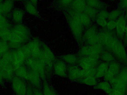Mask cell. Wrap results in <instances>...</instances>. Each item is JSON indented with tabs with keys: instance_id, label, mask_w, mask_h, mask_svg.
Returning <instances> with one entry per match:
<instances>
[{
	"instance_id": "cell-42",
	"label": "cell",
	"mask_w": 127,
	"mask_h": 95,
	"mask_svg": "<svg viewBox=\"0 0 127 95\" xmlns=\"http://www.w3.org/2000/svg\"><path fill=\"white\" fill-rule=\"evenodd\" d=\"M123 39L125 43H127V26H126L124 36Z\"/></svg>"
},
{
	"instance_id": "cell-30",
	"label": "cell",
	"mask_w": 127,
	"mask_h": 95,
	"mask_svg": "<svg viewBox=\"0 0 127 95\" xmlns=\"http://www.w3.org/2000/svg\"><path fill=\"white\" fill-rule=\"evenodd\" d=\"M25 9L30 14L33 15H38V11L36 7L31 2H28L26 4Z\"/></svg>"
},
{
	"instance_id": "cell-39",
	"label": "cell",
	"mask_w": 127,
	"mask_h": 95,
	"mask_svg": "<svg viewBox=\"0 0 127 95\" xmlns=\"http://www.w3.org/2000/svg\"><path fill=\"white\" fill-rule=\"evenodd\" d=\"M119 5L121 9H126L127 8V0H121Z\"/></svg>"
},
{
	"instance_id": "cell-19",
	"label": "cell",
	"mask_w": 127,
	"mask_h": 95,
	"mask_svg": "<svg viewBox=\"0 0 127 95\" xmlns=\"http://www.w3.org/2000/svg\"><path fill=\"white\" fill-rule=\"evenodd\" d=\"M77 57L73 54H67L61 57L62 60L65 63L71 65H74L77 63L78 61Z\"/></svg>"
},
{
	"instance_id": "cell-20",
	"label": "cell",
	"mask_w": 127,
	"mask_h": 95,
	"mask_svg": "<svg viewBox=\"0 0 127 95\" xmlns=\"http://www.w3.org/2000/svg\"><path fill=\"white\" fill-rule=\"evenodd\" d=\"M11 37L10 28H4L0 30V39L4 41L9 42Z\"/></svg>"
},
{
	"instance_id": "cell-25",
	"label": "cell",
	"mask_w": 127,
	"mask_h": 95,
	"mask_svg": "<svg viewBox=\"0 0 127 95\" xmlns=\"http://www.w3.org/2000/svg\"><path fill=\"white\" fill-rule=\"evenodd\" d=\"M86 3L87 6L97 9H101L105 6L104 4L99 0H89Z\"/></svg>"
},
{
	"instance_id": "cell-15",
	"label": "cell",
	"mask_w": 127,
	"mask_h": 95,
	"mask_svg": "<svg viewBox=\"0 0 127 95\" xmlns=\"http://www.w3.org/2000/svg\"><path fill=\"white\" fill-rule=\"evenodd\" d=\"M109 63H103L99 64L96 68L95 76L96 78H100L104 77L109 68Z\"/></svg>"
},
{
	"instance_id": "cell-37",
	"label": "cell",
	"mask_w": 127,
	"mask_h": 95,
	"mask_svg": "<svg viewBox=\"0 0 127 95\" xmlns=\"http://www.w3.org/2000/svg\"><path fill=\"white\" fill-rule=\"evenodd\" d=\"M109 13L107 11L105 10H102L98 13L97 17L98 18H103L105 19H108L109 16Z\"/></svg>"
},
{
	"instance_id": "cell-6",
	"label": "cell",
	"mask_w": 127,
	"mask_h": 95,
	"mask_svg": "<svg viewBox=\"0 0 127 95\" xmlns=\"http://www.w3.org/2000/svg\"><path fill=\"white\" fill-rule=\"evenodd\" d=\"M121 70V66L120 63L116 61L109 63L108 70L104 77V80L109 82L117 76Z\"/></svg>"
},
{
	"instance_id": "cell-34",
	"label": "cell",
	"mask_w": 127,
	"mask_h": 95,
	"mask_svg": "<svg viewBox=\"0 0 127 95\" xmlns=\"http://www.w3.org/2000/svg\"><path fill=\"white\" fill-rule=\"evenodd\" d=\"M96 22L99 26L103 28H106L108 22L107 19L98 17L96 18Z\"/></svg>"
},
{
	"instance_id": "cell-24",
	"label": "cell",
	"mask_w": 127,
	"mask_h": 95,
	"mask_svg": "<svg viewBox=\"0 0 127 95\" xmlns=\"http://www.w3.org/2000/svg\"><path fill=\"white\" fill-rule=\"evenodd\" d=\"M79 82L83 84L89 86H95L98 83L95 77H89L82 78Z\"/></svg>"
},
{
	"instance_id": "cell-46",
	"label": "cell",
	"mask_w": 127,
	"mask_h": 95,
	"mask_svg": "<svg viewBox=\"0 0 127 95\" xmlns=\"http://www.w3.org/2000/svg\"><path fill=\"white\" fill-rule=\"evenodd\" d=\"M126 17L127 19V8L126 9Z\"/></svg>"
},
{
	"instance_id": "cell-50",
	"label": "cell",
	"mask_w": 127,
	"mask_h": 95,
	"mask_svg": "<svg viewBox=\"0 0 127 95\" xmlns=\"http://www.w3.org/2000/svg\"></svg>"
},
{
	"instance_id": "cell-35",
	"label": "cell",
	"mask_w": 127,
	"mask_h": 95,
	"mask_svg": "<svg viewBox=\"0 0 127 95\" xmlns=\"http://www.w3.org/2000/svg\"><path fill=\"white\" fill-rule=\"evenodd\" d=\"M116 27V21H110V20L108 21L106 27L107 31L112 32L113 31L115 30Z\"/></svg>"
},
{
	"instance_id": "cell-45",
	"label": "cell",
	"mask_w": 127,
	"mask_h": 95,
	"mask_svg": "<svg viewBox=\"0 0 127 95\" xmlns=\"http://www.w3.org/2000/svg\"><path fill=\"white\" fill-rule=\"evenodd\" d=\"M0 13L2 14V3L0 4Z\"/></svg>"
},
{
	"instance_id": "cell-9",
	"label": "cell",
	"mask_w": 127,
	"mask_h": 95,
	"mask_svg": "<svg viewBox=\"0 0 127 95\" xmlns=\"http://www.w3.org/2000/svg\"><path fill=\"white\" fill-rule=\"evenodd\" d=\"M68 75L71 80L79 82L83 78L82 69L78 66L71 65L68 68Z\"/></svg>"
},
{
	"instance_id": "cell-7",
	"label": "cell",
	"mask_w": 127,
	"mask_h": 95,
	"mask_svg": "<svg viewBox=\"0 0 127 95\" xmlns=\"http://www.w3.org/2000/svg\"><path fill=\"white\" fill-rule=\"evenodd\" d=\"M30 51L31 57L38 59L42 54V44L38 39H34L27 45Z\"/></svg>"
},
{
	"instance_id": "cell-14",
	"label": "cell",
	"mask_w": 127,
	"mask_h": 95,
	"mask_svg": "<svg viewBox=\"0 0 127 95\" xmlns=\"http://www.w3.org/2000/svg\"><path fill=\"white\" fill-rule=\"evenodd\" d=\"M87 6L85 0H74L72 3V9L77 12L83 13Z\"/></svg>"
},
{
	"instance_id": "cell-36",
	"label": "cell",
	"mask_w": 127,
	"mask_h": 95,
	"mask_svg": "<svg viewBox=\"0 0 127 95\" xmlns=\"http://www.w3.org/2000/svg\"><path fill=\"white\" fill-rule=\"evenodd\" d=\"M127 92L112 88L111 92L108 95H126Z\"/></svg>"
},
{
	"instance_id": "cell-22",
	"label": "cell",
	"mask_w": 127,
	"mask_h": 95,
	"mask_svg": "<svg viewBox=\"0 0 127 95\" xmlns=\"http://www.w3.org/2000/svg\"><path fill=\"white\" fill-rule=\"evenodd\" d=\"M12 0H6L2 3V14H6L11 11L13 7Z\"/></svg>"
},
{
	"instance_id": "cell-48",
	"label": "cell",
	"mask_w": 127,
	"mask_h": 95,
	"mask_svg": "<svg viewBox=\"0 0 127 95\" xmlns=\"http://www.w3.org/2000/svg\"><path fill=\"white\" fill-rule=\"evenodd\" d=\"M14 0V1H21V0Z\"/></svg>"
},
{
	"instance_id": "cell-21",
	"label": "cell",
	"mask_w": 127,
	"mask_h": 95,
	"mask_svg": "<svg viewBox=\"0 0 127 95\" xmlns=\"http://www.w3.org/2000/svg\"><path fill=\"white\" fill-rule=\"evenodd\" d=\"M43 88L44 95H58L55 90L49 85L45 80L43 82Z\"/></svg>"
},
{
	"instance_id": "cell-1",
	"label": "cell",
	"mask_w": 127,
	"mask_h": 95,
	"mask_svg": "<svg viewBox=\"0 0 127 95\" xmlns=\"http://www.w3.org/2000/svg\"><path fill=\"white\" fill-rule=\"evenodd\" d=\"M99 42L101 43L107 50L113 54L120 62L126 63L127 52L124 45L120 39L109 31H104L98 33Z\"/></svg>"
},
{
	"instance_id": "cell-8",
	"label": "cell",
	"mask_w": 127,
	"mask_h": 95,
	"mask_svg": "<svg viewBox=\"0 0 127 95\" xmlns=\"http://www.w3.org/2000/svg\"><path fill=\"white\" fill-rule=\"evenodd\" d=\"M127 24V18L122 15L116 20L115 31L116 36L119 38L123 39L124 38Z\"/></svg>"
},
{
	"instance_id": "cell-3",
	"label": "cell",
	"mask_w": 127,
	"mask_h": 95,
	"mask_svg": "<svg viewBox=\"0 0 127 95\" xmlns=\"http://www.w3.org/2000/svg\"><path fill=\"white\" fill-rule=\"evenodd\" d=\"M25 63L30 70L38 73L42 80H45L47 72L44 62L30 57L26 60Z\"/></svg>"
},
{
	"instance_id": "cell-5",
	"label": "cell",
	"mask_w": 127,
	"mask_h": 95,
	"mask_svg": "<svg viewBox=\"0 0 127 95\" xmlns=\"http://www.w3.org/2000/svg\"><path fill=\"white\" fill-rule=\"evenodd\" d=\"M99 60L92 57H81L78 58V65L82 69L97 68Z\"/></svg>"
},
{
	"instance_id": "cell-2",
	"label": "cell",
	"mask_w": 127,
	"mask_h": 95,
	"mask_svg": "<svg viewBox=\"0 0 127 95\" xmlns=\"http://www.w3.org/2000/svg\"><path fill=\"white\" fill-rule=\"evenodd\" d=\"M30 36V32L27 28L22 25H16L11 30V37L9 41V47L18 49L21 45L27 41Z\"/></svg>"
},
{
	"instance_id": "cell-33",
	"label": "cell",
	"mask_w": 127,
	"mask_h": 95,
	"mask_svg": "<svg viewBox=\"0 0 127 95\" xmlns=\"http://www.w3.org/2000/svg\"><path fill=\"white\" fill-rule=\"evenodd\" d=\"M9 46L7 42L1 40L0 41V54L2 55L8 51Z\"/></svg>"
},
{
	"instance_id": "cell-12",
	"label": "cell",
	"mask_w": 127,
	"mask_h": 95,
	"mask_svg": "<svg viewBox=\"0 0 127 95\" xmlns=\"http://www.w3.org/2000/svg\"><path fill=\"white\" fill-rule=\"evenodd\" d=\"M15 68L12 64L6 65L0 67V71L4 78L7 80H12L15 74Z\"/></svg>"
},
{
	"instance_id": "cell-47",
	"label": "cell",
	"mask_w": 127,
	"mask_h": 95,
	"mask_svg": "<svg viewBox=\"0 0 127 95\" xmlns=\"http://www.w3.org/2000/svg\"><path fill=\"white\" fill-rule=\"evenodd\" d=\"M3 0H0V4L1 3H2V1H3Z\"/></svg>"
},
{
	"instance_id": "cell-11",
	"label": "cell",
	"mask_w": 127,
	"mask_h": 95,
	"mask_svg": "<svg viewBox=\"0 0 127 95\" xmlns=\"http://www.w3.org/2000/svg\"><path fill=\"white\" fill-rule=\"evenodd\" d=\"M69 19V26L73 35L77 40L80 41L83 32V25L82 24L71 18Z\"/></svg>"
},
{
	"instance_id": "cell-29",
	"label": "cell",
	"mask_w": 127,
	"mask_h": 95,
	"mask_svg": "<svg viewBox=\"0 0 127 95\" xmlns=\"http://www.w3.org/2000/svg\"><path fill=\"white\" fill-rule=\"evenodd\" d=\"M96 68H92L87 69H82L83 78L87 77H95L96 74Z\"/></svg>"
},
{
	"instance_id": "cell-51",
	"label": "cell",
	"mask_w": 127,
	"mask_h": 95,
	"mask_svg": "<svg viewBox=\"0 0 127 95\" xmlns=\"http://www.w3.org/2000/svg\"></svg>"
},
{
	"instance_id": "cell-4",
	"label": "cell",
	"mask_w": 127,
	"mask_h": 95,
	"mask_svg": "<svg viewBox=\"0 0 127 95\" xmlns=\"http://www.w3.org/2000/svg\"><path fill=\"white\" fill-rule=\"evenodd\" d=\"M13 90L16 95H26L28 86L25 80L19 77H14L12 80Z\"/></svg>"
},
{
	"instance_id": "cell-41",
	"label": "cell",
	"mask_w": 127,
	"mask_h": 95,
	"mask_svg": "<svg viewBox=\"0 0 127 95\" xmlns=\"http://www.w3.org/2000/svg\"><path fill=\"white\" fill-rule=\"evenodd\" d=\"M33 95H44L43 93L39 89L35 88L33 89Z\"/></svg>"
},
{
	"instance_id": "cell-49",
	"label": "cell",
	"mask_w": 127,
	"mask_h": 95,
	"mask_svg": "<svg viewBox=\"0 0 127 95\" xmlns=\"http://www.w3.org/2000/svg\"></svg>"
},
{
	"instance_id": "cell-26",
	"label": "cell",
	"mask_w": 127,
	"mask_h": 95,
	"mask_svg": "<svg viewBox=\"0 0 127 95\" xmlns=\"http://www.w3.org/2000/svg\"><path fill=\"white\" fill-rule=\"evenodd\" d=\"M24 15V12L21 10L16 9L13 12L12 19L15 22L18 23L22 21Z\"/></svg>"
},
{
	"instance_id": "cell-38",
	"label": "cell",
	"mask_w": 127,
	"mask_h": 95,
	"mask_svg": "<svg viewBox=\"0 0 127 95\" xmlns=\"http://www.w3.org/2000/svg\"><path fill=\"white\" fill-rule=\"evenodd\" d=\"M74 0H60L61 4L63 6H67L72 3Z\"/></svg>"
},
{
	"instance_id": "cell-43",
	"label": "cell",
	"mask_w": 127,
	"mask_h": 95,
	"mask_svg": "<svg viewBox=\"0 0 127 95\" xmlns=\"http://www.w3.org/2000/svg\"><path fill=\"white\" fill-rule=\"evenodd\" d=\"M4 79L3 77V75L1 74V72L0 71V84L3 83V79Z\"/></svg>"
},
{
	"instance_id": "cell-17",
	"label": "cell",
	"mask_w": 127,
	"mask_h": 95,
	"mask_svg": "<svg viewBox=\"0 0 127 95\" xmlns=\"http://www.w3.org/2000/svg\"><path fill=\"white\" fill-rule=\"evenodd\" d=\"M95 89L101 90L105 92L106 93L109 95L111 92L112 87L109 82L104 81L97 84L95 86Z\"/></svg>"
},
{
	"instance_id": "cell-23",
	"label": "cell",
	"mask_w": 127,
	"mask_h": 95,
	"mask_svg": "<svg viewBox=\"0 0 127 95\" xmlns=\"http://www.w3.org/2000/svg\"><path fill=\"white\" fill-rule=\"evenodd\" d=\"M84 13L88 16L91 19H94L97 18L98 12L97 9L93 8L87 5Z\"/></svg>"
},
{
	"instance_id": "cell-27",
	"label": "cell",
	"mask_w": 127,
	"mask_h": 95,
	"mask_svg": "<svg viewBox=\"0 0 127 95\" xmlns=\"http://www.w3.org/2000/svg\"><path fill=\"white\" fill-rule=\"evenodd\" d=\"M80 21L83 26L87 27L91 23V19L84 13H81L80 15Z\"/></svg>"
},
{
	"instance_id": "cell-32",
	"label": "cell",
	"mask_w": 127,
	"mask_h": 95,
	"mask_svg": "<svg viewBox=\"0 0 127 95\" xmlns=\"http://www.w3.org/2000/svg\"><path fill=\"white\" fill-rule=\"evenodd\" d=\"M97 33H97V28L95 26H93L89 28L85 32L84 35V38L86 40L90 36Z\"/></svg>"
},
{
	"instance_id": "cell-40",
	"label": "cell",
	"mask_w": 127,
	"mask_h": 95,
	"mask_svg": "<svg viewBox=\"0 0 127 95\" xmlns=\"http://www.w3.org/2000/svg\"><path fill=\"white\" fill-rule=\"evenodd\" d=\"M26 95H33V89L30 86H28L27 91Z\"/></svg>"
},
{
	"instance_id": "cell-18",
	"label": "cell",
	"mask_w": 127,
	"mask_h": 95,
	"mask_svg": "<svg viewBox=\"0 0 127 95\" xmlns=\"http://www.w3.org/2000/svg\"><path fill=\"white\" fill-rule=\"evenodd\" d=\"M100 59L103 62L110 63L115 61L116 58L110 52L107 50H104L101 54Z\"/></svg>"
},
{
	"instance_id": "cell-16",
	"label": "cell",
	"mask_w": 127,
	"mask_h": 95,
	"mask_svg": "<svg viewBox=\"0 0 127 95\" xmlns=\"http://www.w3.org/2000/svg\"><path fill=\"white\" fill-rule=\"evenodd\" d=\"M29 73V70L23 65L15 69V74L16 76L24 80H28Z\"/></svg>"
},
{
	"instance_id": "cell-13",
	"label": "cell",
	"mask_w": 127,
	"mask_h": 95,
	"mask_svg": "<svg viewBox=\"0 0 127 95\" xmlns=\"http://www.w3.org/2000/svg\"><path fill=\"white\" fill-rule=\"evenodd\" d=\"M41 77L38 73L31 70H29L28 80L30 83L36 89H39L41 87Z\"/></svg>"
},
{
	"instance_id": "cell-31",
	"label": "cell",
	"mask_w": 127,
	"mask_h": 95,
	"mask_svg": "<svg viewBox=\"0 0 127 95\" xmlns=\"http://www.w3.org/2000/svg\"><path fill=\"white\" fill-rule=\"evenodd\" d=\"M98 33L93 35L86 39L88 45H93L99 42Z\"/></svg>"
},
{
	"instance_id": "cell-10",
	"label": "cell",
	"mask_w": 127,
	"mask_h": 95,
	"mask_svg": "<svg viewBox=\"0 0 127 95\" xmlns=\"http://www.w3.org/2000/svg\"><path fill=\"white\" fill-rule=\"evenodd\" d=\"M55 74L60 77H65L68 75V68L65 63L62 60L56 61L53 66Z\"/></svg>"
},
{
	"instance_id": "cell-44",
	"label": "cell",
	"mask_w": 127,
	"mask_h": 95,
	"mask_svg": "<svg viewBox=\"0 0 127 95\" xmlns=\"http://www.w3.org/2000/svg\"><path fill=\"white\" fill-rule=\"evenodd\" d=\"M30 2H31L34 5H36L37 4V3H38V0H30Z\"/></svg>"
},
{
	"instance_id": "cell-28",
	"label": "cell",
	"mask_w": 127,
	"mask_h": 95,
	"mask_svg": "<svg viewBox=\"0 0 127 95\" xmlns=\"http://www.w3.org/2000/svg\"><path fill=\"white\" fill-rule=\"evenodd\" d=\"M122 11L120 9L114 10L109 13L108 19L110 21H116L122 15Z\"/></svg>"
}]
</instances>
